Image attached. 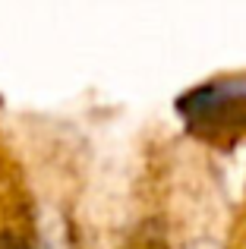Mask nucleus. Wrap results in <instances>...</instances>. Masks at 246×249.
I'll list each match as a JSON object with an SVG mask.
<instances>
[{
	"mask_svg": "<svg viewBox=\"0 0 246 249\" xmlns=\"http://www.w3.org/2000/svg\"><path fill=\"white\" fill-rule=\"evenodd\" d=\"M186 129L209 142H230L246 129V76H224L186 91L177 101Z\"/></svg>",
	"mask_w": 246,
	"mask_h": 249,
	"instance_id": "obj_1",
	"label": "nucleus"
},
{
	"mask_svg": "<svg viewBox=\"0 0 246 249\" xmlns=\"http://www.w3.org/2000/svg\"><path fill=\"white\" fill-rule=\"evenodd\" d=\"M126 249H171L164 221L161 218H148V221H142V224H136Z\"/></svg>",
	"mask_w": 246,
	"mask_h": 249,
	"instance_id": "obj_2",
	"label": "nucleus"
},
{
	"mask_svg": "<svg viewBox=\"0 0 246 249\" xmlns=\"http://www.w3.org/2000/svg\"><path fill=\"white\" fill-rule=\"evenodd\" d=\"M0 249H32V246L25 243L19 233H13V231H0Z\"/></svg>",
	"mask_w": 246,
	"mask_h": 249,
	"instance_id": "obj_3",
	"label": "nucleus"
}]
</instances>
